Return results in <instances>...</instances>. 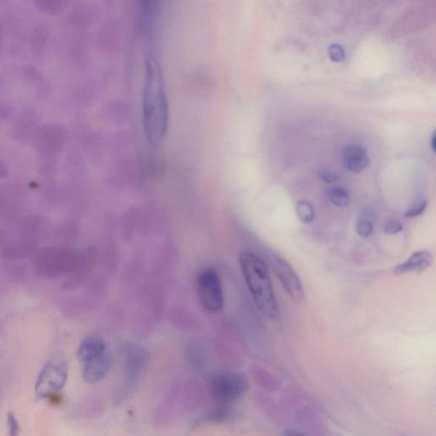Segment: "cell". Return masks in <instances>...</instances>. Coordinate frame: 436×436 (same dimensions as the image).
Returning a JSON list of instances; mask_svg holds the SVG:
<instances>
[{
  "instance_id": "obj_1",
  "label": "cell",
  "mask_w": 436,
  "mask_h": 436,
  "mask_svg": "<svg viewBox=\"0 0 436 436\" xmlns=\"http://www.w3.org/2000/svg\"><path fill=\"white\" fill-rule=\"evenodd\" d=\"M143 108L145 136L152 147H157L168 133L169 105L161 67L154 56L147 59Z\"/></svg>"
},
{
  "instance_id": "obj_2",
  "label": "cell",
  "mask_w": 436,
  "mask_h": 436,
  "mask_svg": "<svg viewBox=\"0 0 436 436\" xmlns=\"http://www.w3.org/2000/svg\"><path fill=\"white\" fill-rule=\"evenodd\" d=\"M239 261L241 271L258 310L269 319H277L278 304L267 265L257 254L251 251L240 253Z\"/></svg>"
},
{
  "instance_id": "obj_3",
  "label": "cell",
  "mask_w": 436,
  "mask_h": 436,
  "mask_svg": "<svg viewBox=\"0 0 436 436\" xmlns=\"http://www.w3.org/2000/svg\"><path fill=\"white\" fill-rule=\"evenodd\" d=\"M77 354L83 378L89 384L102 380L111 368V351L104 340L97 336H89L83 340Z\"/></svg>"
},
{
  "instance_id": "obj_4",
  "label": "cell",
  "mask_w": 436,
  "mask_h": 436,
  "mask_svg": "<svg viewBox=\"0 0 436 436\" xmlns=\"http://www.w3.org/2000/svg\"><path fill=\"white\" fill-rule=\"evenodd\" d=\"M249 389V382L244 375L231 371H218L208 379L211 396L220 405L232 406L240 402Z\"/></svg>"
},
{
  "instance_id": "obj_5",
  "label": "cell",
  "mask_w": 436,
  "mask_h": 436,
  "mask_svg": "<svg viewBox=\"0 0 436 436\" xmlns=\"http://www.w3.org/2000/svg\"><path fill=\"white\" fill-rule=\"evenodd\" d=\"M197 286L198 299L205 310L217 313L222 310L225 297L222 282L214 269L202 271L198 276Z\"/></svg>"
},
{
  "instance_id": "obj_6",
  "label": "cell",
  "mask_w": 436,
  "mask_h": 436,
  "mask_svg": "<svg viewBox=\"0 0 436 436\" xmlns=\"http://www.w3.org/2000/svg\"><path fill=\"white\" fill-rule=\"evenodd\" d=\"M67 378V364L62 357L49 360L41 372L36 384V393L41 398L61 391Z\"/></svg>"
},
{
  "instance_id": "obj_7",
  "label": "cell",
  "mask_w": 436,
  "mask_h": 436,
  "mask_svg": "<svg viewBox=\"0 0 436 436\" xmlns=\"http://www.w3.org/2000/svg\"><path fill=\"white\" fill-rule=\"evenodd\" d=\"M65 141V127L58 123L40 126L34 133L32 143L35 150L45 156L58 154Z\"/></svg>"
},
{
  "instance_id": "obj_8",
  "label": "cell",
  "mask_w": 436,
  "mask_h": 436,
  "mask_svg": "<svg viewBox=\"0 0 436 436\" xmlns=\"http://www.w3.org/2000/svg\"><path fill=\"white\" fill-rule=\"evenodd\" d=\"M271 265L290 299L297 303H302L304 299L303 285L292 266L277 255L272 257Z\"/></svg>"
},
{
  "instance_id": "obj_9",
  "label": "cell",
  "mask_w": 436,
  "mask_h": 436,
  "mask_svg": "<svg viewBox=\"0 0 436 436\" xmlns=\"http://www.w3.org/2000/svg\"><path fill=\"white\" fill-rule=\"evenodd\" d=\"M41 115L36 109L25 108L17 113L10 126V135L14 140L27 144L33 139L34 135L40 127Z\"/></svg>"
},
{
  "instance_id": "obj_10",
  "label": "cell",
  "mask_w": 436,
  "mask_h": 436,
  "mask_svg": "<svg viewBox=\"0 0 436 436\" xmlns=\"http://www.w3.org/2000/svg\"><path fill=\"white\" fill-rule=\"evenodd\" d=\"M343 162L349 172L359 173L370 165V158L366 148L360 145L351 144L343 150Z\"/></svg>"
},
{
  "instance_id": "obj_11",
  "label": "cell",
  "mask_w": 436,
  "mask_h": 436,
  "mask_svg": "<svg viewBox=\"0 0 436 436\" xmlns=\"http://www.w3.org/2000/svg\"><path fill=\"white\" fill-rule=\"evenodd\" d=\"M433 261V255L428 251H417L411 255V257L402 264L396 266L393 269V275L396 276L406 274V273H422L427 269Z\"/></svg>"
},
{
  "instance_id": "obj_12",
  "label": "cell",
  "mask_w": 436,
  "mask_h": 436,
  "mask_svg": "<svg viewBox=\"0 0 436 436\" xmlns=\"http://www.w3.org/2000/svg\"><path fill=\"white\" fill-rule=\"evenodd\" d=\"M236 416L237 412L232 406L220 405L200 414L194 420L193 425L197 427L200 425L225 423L233 420Z\"/></svg>"
},
{
  "instance_id": "obj_13",
  "label": "cell",
  "mask_w": 436,
  "mask_h": 436,
  "mask_svg": "<svg viewBox=\"0 0 436 436\" xmlns=\"http://www.w3.org/2000/svg\"><path fill=\"white\" fill-rule=\"evenodd\" d=\"M98 10L93 3L78 2L71 13V20L76 27L86 28L97 22Z\"/></svg>"
},
{
  "instance_id": "obj_14",
  "label": "cell",
  "mask_w": 436,
  "mask_h": 436,
  "mask_svg": "<svg viewBox=\"0 0 436 436\" xmlns=\"http://www.w3.org/2000/svg\"><path fill=\"white\" fill-rule=\"evenodd\" d=\"M98 45L104 52L115 53L118 49L122 33L115 23L105 24L98 33Z\"/></svg>"
},
{
  "instance_id": "obj_15",
  "label": "cell",
  "mask_w": 436,
  "mask_h": 436,
  "mask_svg": "<svg viewBox=\"0 0 436 436\" xmlns=\"http://www.w3.org/2000/svg\"><path fill=\"white\" fill-rule=\"evenodd\" d=\"M23 74L27 82L35 88V91L38 95H41V97L48 95L49 91H51V87H49L45 78L40 73V71L34 67L26 66L23 67Z\"/></svg>"
},
{
  "instance_id": "obj_16",
  "label": "cell",
  "mask_w": 436,
  "mask_h": 436,
  "mask_svg": "<svg viewBox=\"0 0 436 436\" xmlns=\"http://www.w3.org/2000/svg\"><path fill=\"white\" fill-rule=\"evenodd\" d=\"M70 0H34L40 12L47 15H58L69 5Z\"/></svg>"
},
{
  "instance_id": "obj_17",
  "label": "cell",
  "mask_w": 436,
  "mask_h": 436,
  "mask_svg": "<svg viewBox=\"0 0 436 436\" xmlns=\"http://www.w3.org/2000/svg\"><path fill=\"white\" fill-rule=\"evenodd\" d=\"M374 215L369 211H363L358 217L356 233L361 238H367L374 232Z\"/></svg>"
},
{
  "instance_id": "obj_18",
  "label": "cell",
  "mask_w": 436,
  "mask_h": 436,
  "mask_svg": "<svg viewBox=\"0 0 436 436\" xmlns=\"http://www.w3.org/2000/svg\"><path fill=\"white\" fill-rule=\"evenodd\" d=\"M327 196L331 203L336 205V207H345L349 203V194L345 187H330L327 191Z\"/></svg>"
},
{
  "instance_id": "obj_19",
  "label": "cell",
  "mask_w": 436,
  "mask_h": 436,
  "mask_svg": "<svg viewBox=\"0 0 436 436\" xmlns=\"http://www.w3.org/2000/svg\"><path fill=\"white\" fill-rule=\"evenodd\" d=\"M296 214L301 222L310 223L314 218V210L310 202L300 200L296 204Z\"/></svg>"
},
{
  "instance_id": "obj_20",
  "label": "cell",
  "mask_w": 436,
  "mask_h": 436,
  "mask_svg": "<svg viewBox=\"0 0 436 436\" xmlns=\"http://www.w3.org/2000/svg\"><path fill=\"white\" fill-rule=\"evenodd\" d=\"M328 55L331 61L343 62L346 58V53L342 45L334 44L328 48Z\"/></svg>"
},
{
  "instance_id": "obj_21",
  "label": "cell",
  "mask_w": 436,
  "mask_h": 436,
  "mask_svg": "<svg viewBox=\"0 0 436 436\" xmlns=\"http://www.w3.org/2000/svg\"><path fill=\"white\" fill-rule=\"evenodd\" d=\"M428 207L427 200H422L418 202L417 204L414 205L413 207L409 209L404 214V217L407 218H413L420 217L426 211Z\"/></svg>"
},
{
  "instance_id": "obj_22",
  "label": "cell",
  "mask_w": 436,
  "mask_h": 436,
  "mask_svg": "<svg viewBox=\"0 0 436 436\" xmlns=\"http://www.w3.org/2000/svg\"><path fill=\"white\" fill-rule=\"evenodd\" d=\"M404 226L399 220L392 219L385 223L384 231L386 235L393 236L402 232Z\"/></svg>"
},
{
  "instance_id": "obj_23",
  "label": "cell",
  "mask_w": 436,
  "mask_h": 436,
  "mask_svg": "<svg viewBox=\"0 0 436 436\" xmlns=\"http://www.w3.org/2000/svg\"><path fill=\"white\" fill-rule=\"evenodd\" d=\"M319 177L325 183H332L338 181L339 176L336 173L333 172L331 170L321 169L319 171Z\"/></svg>"
},
{
  "instance_id": "obj_24",
  "label": "cell",
  "mask_w": 436,
  "mask_h": 436,
  "mask_svg": "<svg viewBox=\"0 0 436 436\" xmlns=\"http://www.w3.org/2000/svg\"><path fill=\"white\" fill-rule=\"evenodd\" d=\"M10 115H12V107L3 99H0V119H8Z\"/></svg>"
},
{
  "instance_id": "obj_25",
  "label": "cell",
  "mask_w": 436,
  "mask_h": 436,
  "mask_svg": "<svg viewBox=\"0 0 436 436\" xmlns=\"http://www.w3.org/2000/svg\"><path fill=\"white\" fill-rule=\"evenodd\" d=\"M9 173L8 165H6L5 162L0 159V179H5V177L9 176Z\"/></svg>"
},
{
  "instance_id": "obj_26",
  "label": "cell",
  "mask_w": 436,
  "mask_h": 436,
  "mask_svg": "<svg viewBox=\"0 0 436 436\" xmlns=\"http://www.w3.org/2000/svg\"><path fill=\"white\" fill-rule=\"evenodd\" d=\"M9 426L10 430L12 431V434L16 435L17 431H19V424H17V422L16 421L15 417L10 416L9 417Z\"/></svg>"
},
{
  "instance_id": "obj_27",
  "label": "cell",
  "mask_w": 436,
  "mask_h": 436,
  "mask_svg": "<svg viewBox=\"0 0 436 436\" xmlns=\"http://www.w3.org/2000/svg\"><path fill=\"white\" fill-rule=\"evenodd\" d=\"M436 133L435 131H434L433 134H432V136L431 137V150L432 151H433V153H435L436 152Z\"/></svg>"
},
{
  "instance_id": "obj_28",
  "label": "cell",
  "mask_w": 436,
  "mask_h": 436,
  "mask_svg": "<svg viewBox=\"0 0 436 436\" xmlns=\"http://www.w3.org/2000/svg\"><path fill=\"white\" fill-rule=\"evenodd\" d=\"M3 28H2V25L1 23H0V51H1V49L3 47Z\"/></svg>"
},
{
  "instance_id": "obj_29",
  "label": "cell",
  "mask_w": 436,
  "mask_h": 436,
  "mask_svg": "<svg viewBox=\"0 0 436 436\" xmlns=\"http://www.w3.org/2000/svg\"><path fill=\"white\" fill-rule=\"evenodd\" d=\"M152 0H140L141 5L147 8V7L150 6Z\"/></svg>"
}]
</instances>
